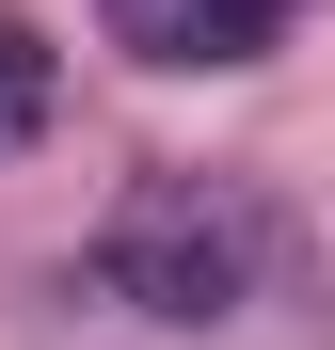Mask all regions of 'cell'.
Listing matches in <instances>:
<instances>
[{
  "instance_id": "6da1fadb",
  "label": "cell",
  "mask_w": 335,
  "mask_h": 350,
  "mask_svg": "<svg viewBox=\"0 0 335 350\" xmlns=\"http://www.w3.org/2000/svg\"><path fill=\"white\" fill-rule=\"evenodd\" d=\"M271 255H288L271 191H256V175H208V159L128 175L112 223H96V286L144 303V319H240L256 286H271Z\"/></svg>"
},
{
  "instance_id": "7a4b0ae2",
  "label": "cell",
  "mask_w": 335,
  "mask_h": 350,
  "mask_svg": "<svg viewBox=\"0 0 335 350\" xmlns=\"http://www.w3.org/2000/svg\"><path fill=\"white\" fill-rule=\"evenodd\" d=\"M112 16V48H128V64H256L271 32H288V0H96Z\"/></svg>"
},
{
  "instance_id": "3957f363",
  "label": "cell",
  "mask_w": 335,
  "mask_h": 350,
  "mask_svg": "<svg viewBox=\"0 0 335 350\" xmlns=\"http://www.w3.org/2000/svg\"><path fill=\"white\" fill-rule=\"evenodd\" d=\"M48 111H64V48L0 0V159H32V144H48Z\"/></svg>"
}]
</instances>
